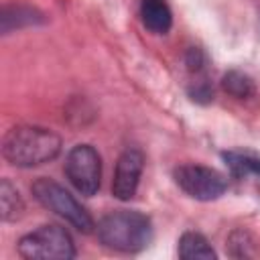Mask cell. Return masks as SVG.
I'll use <instances>...</instances> for the list:
<instances>
[{
    "instance_id": "1",
    "label": "cell",
    "mask_w": 260,
    "mask_h": 260,
    "mask_svg": "<svg viewBox=\"0 0 260 260\" xmlns=\"http://www.w3.org/2000/svg\"><path fill=\"white\" fill-rule=\"evenodd\" d=\"M61 138L41 126H14L2 138V154L14 167H37L53 160Z\"/></svg>"
},
{
    "instance_id": "2",
    "label": "cell",
    "mask_w": 260,
    "mask_h": 260,
    "mask_svg": "<svg viewBox=\"0 0 260 260\" xmlns=\"http://www.w3.org/2000/svg\"><path fill=\"white\" fill-rule=\"evenodd\" d=\"M98 238L104 246L120 252H140L152 240V223L140 211L118 209L98 223Z\"/></svg>"
},
{
    "instance_id": "3",
    "label": "cell",
    "mask_w": 260,
    "mask_h": 260,
    "mask_svg": "<svg viewBox=\"0 0 260 260\" xmlns=\"http://www.w3.org/2000/svg\"><path fill=\"white\" fill-rule=\"evenodd\" d=\"M18 254L28 260H69L75 256V244L61 225L49 223L18 240Z\"/></svg>"
},
{
    "instance_id": "4",
    "label": "cell",
    "mask_w": 260,
    "mask_h": 260,
    "mask_svg": "<svg viewBox=\"0 0 260 260\" xmlns=\"http://www.w3.org/2000/svg\"><path fill=\"white\" fill-rule=\"evenodd\" d=\"M30 191H32L35 199H37L43 207H47V209H51L53 213L65 217V219H67L69 223H73L79 232L89 234V232L95 228L91 215L77 203V199H75L67 189H63V187H61L59 183H55L53 179H45V177H43V179H37V181L32 183Z\"/></svg>"
},
{
    "instance_id": "5",
    "label": "cell",
    "mask_w": 260,
    "mask_h": 260,
    "mask_svg": "<svg viewBox=\"0 0 260 260\" xmlns=\"http://www.w3.org/2000/svg\"><path fill=\"white\" fill-rule=\"evenodd\" d=\"M65 175L81 195H93L102 183V158L89 144H77L67 152Z\"/></svg>"
},
{
    "instance_id": "6",
    "label": "cell",
    "mask_w": 260,
    "mask_h": 260,
    "mask_svg": "<svg viewBox=\"0 0 260 260\" xmlns=\"http://www.w3.org/2000/svg\"><path fill=\"white\" fill-rule=\"evenodd\" d=\"M175 183L197 201H213L228 189V179L215 169L201 165H181L173 173Z\"/></svg>"
},
{
    "instance_id": "7",
    "label": "cell",
    "mask_w": 260,
    "mask_h": 260,
    "mask_svg": "<svg viewBox=\"0 0 260 260\" xmlns=\"http://www.w3.org/2000/svg\"><path fill=\"white\" fill-rule=\"evenodd\" d=\"M142 167H144V154L138 148H126L120 154L116 162L114 181H112L114 197H118L120 201H128L134 197L138 183H140Z\"/></svg>"
},
{
    "instance_id": "8",
    "label": "cell",
    "mask_w": 260,
    "mask_h": 260,
    "mask_svg": "<svg viewBox=\"0 0 260 260\" xmlns=\"http://www.w3.org/2000/svg\"><path fill=\"white\" fill-rule=\"evenodd\" d=\"M140 16H142V24L154 35L169 32L173 24V14L165 0H142Z\"/></svg>"
},
{
    "instance_id": "9",
    "label": "cell",
    "mask_w": 260,
    "mask_h": 260,
    "mask_svg": "<svg viewBox=\"0 0 260 260\" xmlns=\"http://www.w3.org/2000/svg\"><path fill=\"white\" fill-rule=\"evenodd\" d=\"M179 256L183 260H213L215 252L205 236L197 232H185L179 238Z\"/></svg>"
},
{
    "instance_id": "10",
    "label": "cell",
    "mask_w": 260,
    "mask_h": 260,
    "mask_svg": "<svg viewBox=\"0 0 260 260\" xmlns=\"http://www.w3.org/2000/svg\"><path fill=\"white\" fill-rule=\"evenodd\" d=\"M230 171L238 177L246 175H260V154L258 152H242V150H228L221 154Z\"/></svg>"
},
{
    "instance_id": "11",
    "label": "cell",
    "mask_w": 260,
    "mask_h": 260,
    "mask_svg": "<svg viewBox=\"0 0 260 260\" xmlns=\"http://www.w3.org/2000/svg\"><path fill=\"white\" fill-rule=\"evenodd\" d=\"M24 203L18 195V191L10 185V181H2L0 183V215L4 221H14L22 215Z\"/></svg>"
},
{
    "instance_id": "12",
    "label": "cell",
    "mask_w": 260,
    "mask_h": 260,
    "mask_svg": "<svg viewBox=\"0 0 260 260\" xmlns=\"http://www.w3.org/2000/svg\"><path fill=\"white\" fill-rule=\"evenodd\" d=\"M221 85H223V89H225L230 95L240 98V100L250 98V95L254 93V83H252V79H250L248 75L240 73V71H228V73L223 75Z\"/></svg>"
}]
</instances>
